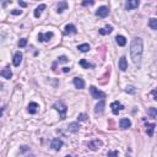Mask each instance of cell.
<instances>
[{
	"label": "cell",
	"instance_id": "6da1fadb",
	"mask_svg": "<svg viewBox=\"0 0 157 157\" xmlns=\"http://www.w3.org/2000/svg\"><path fill=\"white\" fill-rule=\"evenodd\" d=\"M142 49H144V42L141 38H134L130 44V55L134 64H140L142 58Z\"/></svg>",
	"mask_w": 157,
	"mask_h": 157
},
{
	"label": "cell",
	"instance_id": "7a4b0ae2",
	"mask_svg": "<svg viewBox=\"0 0 157 157\" xmlns=\"http://www.w3.org/2000/svg\"><path fill=\"white\" fill-rule=\"evenodd\" d=\"M53 108L57 109L58 112H59L60 119H65V114H66V112H68V107H66L65 103H64L63 101H58L57 103H54Z\"/></svg>",
	"mask_w": 157,
	"mask_h": 157
},
{
	"label": "cell",
	"instance_id": "3957f363",
	"mask_svg": "<svg viewBox=\"0 0 157 157\" xmlns=\"http://www.w3.org/2000/svg\"><path fill=\"white\" fill-rule=\"evenodd\" d=\"M90 92H91V95H92V97H94L95 100H103V98L106 97V94H104L103 91H100L98 89H96L95 86L90 87Z\"/></svg>",
	"mask_w": 157,
	"mask_h": 157
},
{
	"label": "cell",
	"instance_id": "277c9868",
	"mask_svg": "<svg viewBox=\"0 0 157 157\" xmlns=\"http://www.w3.org/2000/svg\"><path fill=\"white\" fill-rule=\"evenodd\" d=\"M63 145H64L63 140H60V139L55 137V139H53V140H52V142H50V147L53 149V150H55V151H59V150L63 147Z\"/></svg>",
	"mask_w": 157,
	"mask_h": 157
},
{
	"label": "cell",
	"instance_id": "5b68a950",
	"mask_svg": "<svg viewBox=\"0 0 157 157\" xmlns=\"http://www.w3.org/2000/svg\"><path fill=\"white\" fill-rule=\"evenodd\" d=\"M110 108H112L113 114H115V115H118V113L120 112V110H121V109H124L123 104H120L118 101H115V102H113V103H110Z\"/></svg>",
	"mask_w": 157,
	"mask_h": 157
},
{
	"label": "cell",
	"instance_id": "8992f818",
	"mask_svg": "<svg viewBox=\"0 0 157 157\" xmlns=\"http://www.w3.org/2000/svg\"><path fill=\"white\" fill-rule=\"evenodd\" d=\"M108 14H109L108 6H101V8H98V10L96 11V15L98 17H102V19H103V17H107Z\"/></svg>",
	"mask_w": 157,
	"mask_h": 157
},
{
	"label": "cell",
	"instance_id": "52a82bcc",
	"mask_svg": "<svg viewBox=\"0 0 157 157\" xmlns=\"http://www.w3.org/2000/svg\"><path fill=\"white\" fill-rule=\"evenodd\" d=\"M54 33L53 32H47V33H39L38 34V40L39 42H47L50 38H53Z\"/></svg>",
	"mask_w": 157,
	"mask_h": 157
},
{
	"label": "cell",
	"instance_id": "ba28073f",
	"mask_svg": "<svg viewBox=\"0 0 157 157\" xmlns=\"http://www.w3.org/2000/svg\"><path fill=\"white\" fill-rule=\"evenodd\" d=\"M139 5H140L139 0H128V1L125 3V9L126 10H134V9H136Z\"/></svg>",
	"mask_w": 157,
	"mask_h": 157
},
{
	"label": "cell",
	"instance_id": "9c48e42d",
	"mask_svg": "<svg viewBox=\"0 0 157 157\" xmlns=\"http://www.w3.org/2000/svg\"><path fill=\"white\" fill-rule=\"evenodd\" d=\"M101 146H102V141H101V140H94V141L89 142V147H90L92 151L98 150Z\"/></svg>",
	"mask_w": 157,
	"mask_h": 157
},
{
	"label": "cell",
	"instance_id": "30bf717a",
	"mask_svg": "<svg viewBox=\"0 0 157 157\" xmlns=\"http://www.w3.org/2000/svg\"><path fill=\"white\" fill-rule=\"evenodd\" d=\"M74 85L76 89H80V90H82L84 87H85V81L82 77H75L74 79Z\"/></svg>",
	"mask_w": 157,
	"mask_h": 157
},
{
	"label": "cell",
	"instance_id": "8fae6325",
	"mask_svg": "<svg viewBox=\"0 0 157 157\" xmlns=\"http://www.w3.org/2000/svg\"><path fill=\"white\" fill-rule=\"evenodd\" d=\"M119 125H120L121 129H128V128L131 126V121L128 118H121L120 121H119Z\"/></svg>",
	"mask_w": 157,
	"mask_h": 157
},
{
	"label": "cell",
	"instance_id": "7c38bea8",
	"mask_svg": "<svg viewBox=\"0 0 157 157\" xmlns=\"http://www.w3.org/2000/svg\"><path fill=\"white\" fill-rule=\"evenodd\" d=\"M77 32V30H76V27H75L74 25H66L65 26V28H64V33L65 34H75Z\"/></svg>",
	"mask_w": 157,
	"mask_h": 157
},
{
	"label": "cell",
	"instance_id": "4fadbf2b",
	"mask_svg": "<svg viewBox=\"0 0 157 157\" xmlns=\"http://www.w3.org/2000/svg\"><path fill=\"white\" fill-rule=\"evenodd\" d=\"M118 65H119V69H120L121 71H125L126 70V69H128V61H126V58L125 57H121L120 58Z\"/></svg>",
	"mask_w": 157,
	"mask_h": 157
},
{
	"label": "cell",
	"instance_id": "5bb4252c",
	"mask_svg": "<svg viewBox=\"0 0 157 157\" xmlns=\"http://www.w3.org/2000/svg\"><path fill=\"white\" fill-rule=\"evenodd\" d=\"M22 61V53L21 52H16L14 55V65L15 66H20V64Z\"/></svg>",
	"mask_w": 157,
	"mask_h": 157
},
{
	"label": "cell",
	"instance_id": "9a60e30c",
	"mask_svg": "<svg viewBox=\"0 0 157 157\" xmlns=\"http://www.w3.org/2000/svg\"><path fill=\"white\" fill-rule=\"evenodd\" d=\"M38 103L36 102H31L30 104H28V107H27V110L30 112V114H34V113H37V109H38Z\"/></svg>",
	"mask_w": 157,
	"mask_h": 157
},
{
	"label": "cell",
	"instance_id": "2e32d148",
	"mask_svg": "<svg viewBox=\"0 0 157 157\" xmlns=\"http://www.w3.org/2000/svg\"><path fill=\"white\" fill-rule=\"evenodd\" d=\"M104 106H106V103H104L103 100H101L100 103L96 104V107H95V113H96V114H101V113L103 112V109H104Z\"/></svg>",
	"mask_w": 157,
	"mask_h": 157
},
{
	"label": "cell",
	"instance_id": "e0dca14e",
	"mask_svg": "<svg viewBox=\"0 0 157 157\" xmlns=\"http://www.w3.org/2000/svg\"><path fill=\"white\" fill-rule=\"evenodd\" d=\"M0 76H3L5 79H11V76H13V73H11V70L9 68H5L3 69L1 71H0Z\"/></svg>",
	"mask_w": 157,
	"mask_h": 157
},
{
	"label": "cell",
	"instance_id": "ac0fdd59",
	"mask_svg": "<svg viewBox=\"0 0 157 157\" xmlns=\"http://www.w3.org/2000/svg\"><path fill=\"white\" fill-rule=\"evenodd\" d=\"M113 32V27L112 26H106V27H103V28H101V30H100V33L102 34V36H106V34H109V33H112Z\"/></svg>",
	"mask_w": 157,
	"mask_h": 157
},
{
	"label": "cell",
	"instance_id": "d6986e66",
	"mask_svg": "<svg viewBox=\"0 0 157 157\" xmlns=\"http://www.w3.org/2000/svg\"><path fill=\"white\" fill-rule=\"evenodd\" d=\"M155 128L156 125L154 123H151V124H146V133H147V135L151 137V136H154V131H155Z\"/></svg>",
	"mask_w": 157,
	"mask_h": 157
},
{
	"label": "cell",
	"instance_id": "ffe728a7",
	"mask_svg": "<svg viewBox=\"0 0 157 157\" xmlns=\"http://www.w3.org/2000/svg\"><path fill=\"white\" fill-rule=\"evenodd\" d=\"M115 42H117L118 45H120V47H124V45L126 44V39L124 36H117L115 37Z\"/></svg>",
	"mask_w": 157,
	"mask_h": 157
},
{
	"label": "cell",
	"instance_id": "44dd1931",
	"mask_svg": "<svg viewBox=\"0 0 157 157\" xmlns=\"http://www.w3.org/2000/svg\"><path fill=\"white\" fill-rule=\"evenodd\" d=\"M69 131H71V133H77L79 131V129H80V125H79V123H70L69 124Z\"/></svg>",
	"mask_w": 157,
	"mask_h": 157
},
{
	"label": "cell",
	"instance_id": "7402d4cb",
	"mask_svg": "<svg viewBox=\"0 0 157 157\" xmlns=\"http://www.w3.org/2000/svg\"><path fill=\"white\" fill-rule=\"evenodd\" d=\"M45 9V5L44 4H40L39 5V6L36 9V10H34V17H37V19H38V17L40 16V14H42V11Z\"/></svg>",
	"mask_w": 157,
	"mask_h": 157
},
{
	"label": "cell",
	"instance_id": "603a6c76",
	"mask_svg": "<svg viewBox=\"0 0 157 157\" xmlns=\"http://www.w3.org/2000/svg\"><path fill=\"white\" fill-rule=\"evenodd\" d=\"M65 9H68V3L66 1H61V3H59V5H58V10L57 11L59 14H61Z\"/></svg>",
	"mask_w": 157,
	"mask_h": 157
},
{
	"label": "cell",
	"instance_id": "cb8c5ba5",
	"mask_svg": "<svg viewBox=\"0 0 157 157\" xmlns=\"http://www.w3.org/2000/svg\"><path fill=\"white\" fill-rule=\"evenodd\" d=\"M77 49L80 52H82V53H86V52H89L90 50V44H87V43H84V44H80Z\"/></svg>",
	"mask_w": 157,
	"mask_h": 157
},
{
	"label": "cell",
	"instance_id": "d4e9b609",
	"mask_svg": "<svg viewBox=\"0 0 157 157\" xmlns=\"http://www.w3.org/2000/svg\"><path fill=\"white\" fill-rule=\"evenodd\" d=\"M80 65L82 66V68H85V69H89V68H95V65H94V64H90V63H87L85 59H81V60H80Z\"/></svg>",
	"mask_w": 157,
	"mask_h": 157
},
{
	"label": "cell",
	"instance_id": "484cf974",
	"mask_svg": "<svg viewBox=\"0 0 157 157\" xmlns=\"http://www.w3.org/2000/svg\"><path fill=\"white\" fill-rule=\"evenodd\" d=\"M149 26L152 28L154 31H156L157 30V19H155V17H152V19L150 20V22H149Z\"/></svg>",
	"mask_w": 157,
	"mask_h": 157
},
{
	"label": "cell",
	"instance_id": "4316f807",
	"mask_svg": "<svg viewBox=\"0 0 157 157\" xmlns=\"http://www.w3.org/2000/svg\"><path fill=\"white\" fill-rule=\"evenodd\" d=\"M149 115H150V117L151 118H156V115H157V109L155 108V107H151L150 109H149Z\"/></svg>",
	"mask_w": 157,
	"mask_h": 157
},
{
	"label": "cell",
	"instance_id": "83f0119b",
	"mask_svg": "<svg viewBox=\"0 0 157 157\" xmlns=\"http://www.w3.org/2000/svg\"><path fill=\"white\" fill-rule=\"evenodd\" d=\"M125 91L128 92V94H131V95H134L136 92V90H135V87H134V86H126Z\"/></svg>",
	"mask_w": 157,
	"mask_h": 157
},
{
	"label": "cell",
	"instance_id": "f1b7e54d",
	"mask_svg": "<svg viewBox=\"0 0 157 157\" xmlns=\"http://www.w3.org/2000/svg\"><path fill=\"white\" fill-rule=\"evenodd\" d=\"M26 44H27V39L26 38H22V39L19 40V47L24 48V47H26Z\"/></svg>",
	"mask_w": 157,
	"mask_h": 157
},
{
	"label": "cell",
	"instance_id": "f546056e",
	"mask_svg": "<svg viewBox=\"0 0 157 157\" xmlns=\"http://www.w3.org/2000/svg\"><path fill=\"white\" fill-rule=\"evenodd\" d=\"M77 120H79V121H86V120H87V115H86V114H84V113L79 114Z\"/></svg>",
	"mask_w": 157,
	"mask_h": 157
},
{
	"label": "cell",
	"instance_id": "4dcf8cb0",
	"mask_svg": "<svg viewBox=\"0 0 157 157\" xmlns=\"http://www.w3.org/2000/svg\"><path fill=\"white\" fill-rule=\"evenodd\" d=\"M58 61H59V63H68V61H69V59H68V58H66L65 55H61L60 58H58Z\"/></svg>",
	"mask_w": 157,
	"mask_h": 157
},
{
	"label": "cell",
	"instance_id": "1f68e13d",
	"mask_svg": "<svg viewBox=\"0 0 157 157\" xmlns=\"http://www.w3.org/2000/svg\"><path fill=\"white\" fill-rule=\"evenodd\" d=\"M108 157H118V151H110L108 152Z\"/></svg>",
	"mask_w": 157,
	"mask_h": 157
},
{
	"label": "cell",
	"instance_id": "d6a6232c",
	"mask_svg": "<svg viewBox=\"0 0 157 157\" xmlns=\"http://www.w3.org/2000/svg\"><path fill=\"white\" fill-rule=\"evenodd\" d=\"M21 13H22L21 10H13V11H11V14H13V15H20Z\"/></svg>",
	"mask_w": 157,
	"mask_h": 157
},
{
	"label": "cell",
	"instance_id": "836d02e7",
	"mask_svg": "<svg viewBox=\"0 0 157 157\" xmlns=\"http://www.w3.org/2000/svg\"><path fill=\"white\" fill-rule=\"evenodd\" d=\"M94 4H95V1H84L82 3L84 6H87V5H94Z\"/></svg>",
	"mask_w": 157,
	"mask_h": 157
},
{
	"label": "cell",
	"instance_id": "e575fe53",
	"mask_svg": "<svg viewBox=\"0 0 157 157\" xmlns=\"http://www.w3.org/2000/svg\"><path fill=\"white\" fill-rule=\"evenodd\" d=\"M19 4L21 5L22 8H26V6H27V4H26V3H24V1H19Z\"/></svg>",
	"mask_w": 157,
	"mask_h": 157
},
{
	"label": "cell",
	"instance_id": "d590c367",
	"mask_svg": "<svg viewBox=\"0 0 157 157\" xmlns=\"http://www.w3.org/2000/svg\"><path fill=\"white\" fill-rule=\"evenodd\" d=\"M152 97H154V100H155V101L157 100V96H156V90H154V91H152Z\"/></svg>",
	"mask_w": 157,
	"mask_h": 157
},
{
	"label": "cell",
	"instance_id": "8d00e7d4",
	"mask_svg": "<svg viewBox=\"0 0 157 157\" xmlns=\"http://www.w3.org/2000/svg\"><path fill=\"white\" fill-rule=\"evenodd\" d=\"M63 71L64 73H69L70 71V68H63Z\"/></svg>",
	"mask_w": 157,
	"mask_h": 157
}]
</instances>
